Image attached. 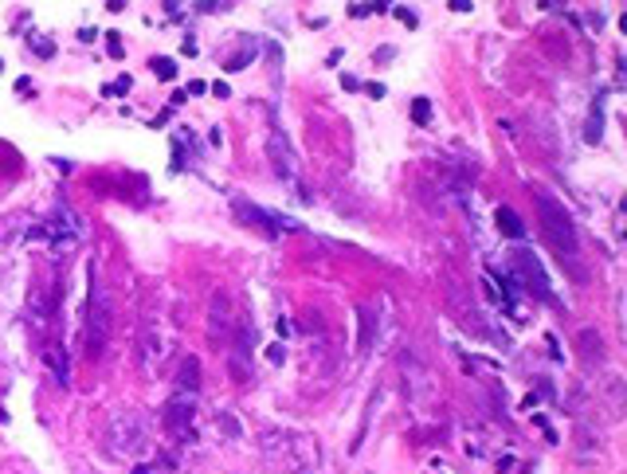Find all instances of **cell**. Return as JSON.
Masks as SVG:
<instances>
[{"label": "cell", "instance_id": "17", "mask_svg": "<svg viewBox=\"0 0 627 474\" xmlns=\"http://www.w3.org/2000/svg\"><path fill=\"white\" fill-rule=\"evenodd\" d=\"M150 67H153V75H157L161 82H173V79H177V63H173L169 55H157Z\"/></svg>", "mask_w": 627, "mask_h": 474}, {"label": "cell", "instance_id": "1", "mask_svg": "<svg viewBox=\"0 0 627 474\" xmlns=\"http://www.w3.org/2000/svg\"><path fill=\"white\" fill-rule=\"evenodd\" d=\"M533 204H538V220H541V231H545L549 247L561 255V263H568V267H572V275L584 278V271L577 267V255H580L577 224H572V216L565 212V204H561V200H553L545 188H538V192H533Z\"/></svg>", "mask_w": 627, "mask_h": 474}, {"label": "cell", "instance_id": "22", "mask_svg": "<svg viewBox=\"0 0 627 474\" xmlns=\"http://www.w3.org/2000/svg\"><path fill=\"white\" fill-rule=\"evenodd\" d=\"M600 138H604V126H600V114H592L588 129H584V141H600Z\"/></svg>", "mask_w": 627, "mask_h": 474}, {"label": "cell", "instance_id": "7", "mask_svg": "<svg viewBox=\"0 0 627 474\" xmlns=\"http://www.w3.org/2000/svg\"><path fill=\"white\" fill-rule=\"evenodd\" d=\"M192 415H196V396H173L169 404H165L161 424H165L169 435L185 439V435H192Z\"/></svg>", "mask_w": 627, "mask_h": 474}, {"label": "cell", "instance_id": "14", "mask_svg": "<svg viewBox=\"0 0 627 474\" xmlns=\"http://www.w3.org/2000/svg\"><path fill=\"white\" fill-rule=\"evenodd\" d=\"M357 317H361V341H357V349H361V353H368L373 337H377V314H373L368 306H361V310H357Z\"/></svg>", "mask_w": 627, "mask_h": 474}, {"label": "cell", "instance_id": "15", "mask_svg": "<svg viewBox=\"0 0 627 474\" xmlns=\"http://www.w3.org/2000/svg\"><path fill=\"white\" fill-rule=\"evenodd\" d=\"M228 329V298L216 294L212 298V333H224Z\"/></svg>", "mask_w": 627, "mask_h": 474}, {"label": "cell", "instance_id": "13", "mask_svg": "<svg viewBox=\"0 0 627 474\" xmlns=\"http://www.w3.org/2000/svg\"><path fill=\"white\" fill-rule=\"evenodd\" d=\"M494 224H498V231H502V236H510V239H521V236H526V224H521V216L514 212V208H506V204L494 212Z\"/></svg>", "mask_w": 627, "mask_h": 474}, {"label": "cell", "instance_id": "11", "mask_svg": "<svg viewBox=\"0 0 627 474\" xmlns=\"http://www.w3.org/2000/svg\"><path fill=\"white\" fill-rule=\"evenodd\" d=\"M404 388H408L412 400H424V396H431V373L419 365L416 357H404Z\"/></svg>", "mask_w": 627, "mask_h": 474}, {"label": "cell", "instance_id": "5", "mask_svg": "<svg viewBox=\"0 0 627 474\" xmlns=\"http://www.w3.org/2000/svg\"><path fill=\"white\" fill-rule=\"evenodd\" d=\"M510 271H514V278L521 282V290H529V294L541 298V302H557V298H553V287H549L545 267H541V259L533 255V251H526V247L510 251Z\"/></svg>", "mask_w": 627, "mask_h": 474}, {"label": "cell", "instance_id": "2", "mask_svg": "<svg viewBox=\"0 0 627 474\" xmlns=\"http://www.w3.org/2000/svg\"><path fill=\"white\" fill-rule=\"evenodd\" d=\"M259 451L267 463H275L287 474H310L318 466V443L302 431H263Z\"/></svg>", "mask_w": 627, "mask_h": 474}, {"label": "cell", "instance_id": "9", "mask_svg": "<svg viewBox=\"0 0 627 474\" xmlns=\"http://www.w3.org/2000/svg\"><path fill=\"white\" fill-rule=\"evenodd\" d=\"M161 357H165V337H161V329L153 326V322H145L141 345H138V365L145 368V373H153V365H157Z\"/></svg>", "mask_w": 627, "mask_h": 474}, {"label": "cell", "instance_id": "26", "mask_svg": "<svg viewBox=\"0 0 627 474\" xmlns=\"http://www.w3.org/2000/svg\"><path fill=\"white\" fill-rule=\"evenodd\" d=\"M396 16H400V20H404V24H408V28H412V24H416V12H408V8H396Z\"/></svg>", "mask_w": 627, "mask_h": 474}, {"label": "cell", "instance_id": "21", "mask_svg": "<svg viewBox=\"0 0 627 474\" xmlns=\"http://www.w3.org/2000/svg\"><path fill=\"white\" fill-rule=\"evenodd\" d=\"M251 55H255V43H247V48L239 51V55H231V59L224 63V67H228V71H243V67L251 63Z\"/></svg>", "mask_w": 627, "mask_h": 474}, {"label": "cell", "instance_id": "3", "mask_svg": "<svg viewBox=\"0 0 627 474\" xmlns=\"http://www.w3.org/2000/svg\"><path fill=\"white\" fill-rule=\"evenodd\" d=\"M102 439H106V451L114 454V459H134V454H141L145 443H150V424H145L141 412H114Z\"/></svg>", "mask_w": 627, "mask_h": 474}, {"label": "cell", "instance_id": "23", "mask_svg": "<svg viewBox=\"0 0 627 474\" xmlns=\"http://www.w3.org/2000/svg\"><path fill=\"white\" fill-rule=\"evenodd\" d=\"M106 51H110V59H122V51H126V48H122L118 31H110V36H106Z\"/></svg>", "mask_w": 627, "mask_h": 474}, {"label": "cell", "instance_id": "24", "mask_svg": "<svg viewBox=\"0 0 627 474\" xmlns=\"http://www.w3.org/2000/svg\"><path fill=\"white\" fill-rule=\"evenodd\" d=\"M126 90H130V75H122L118 82H110V87H106V94H126Z\"/></svg>", "mask_w": 627, "mask_h": 474}, {"label": "cell", "instance_id": "20", "mask_svg": "<svg viewBox=\"0 0 627 474\" xmlns=\"http://www.w3.org/2000/svg\"><path fill=\"white\" fill-rule=\"evenodd\" d=\"M412 118H416V126H428V122H431V102L428 99H416V102H412Z\"/></svg>", "mask_w": 627, "mask_h": 474}, {"label": "cell", "instance_id": "8", "mask_svg": "<svg viewBox=\"0 0 627 474\" xmlns=\"http://www.w3.org/2000/svg\"><path fill=\"white\" fill-rule=\"evenodd\" d=\"M267 157H271V165H275V173H279L282 180L298 177V157H294V149H290V141L282 138V134H271L267 138Z\"/></svg>", "mask_w": 627, "mask_h": 474}, {"label": "cell", "instance_id": "27", "mask_svg": "<svg viewBox=\"0 0 627 474\" xmlns=\"http://www.w3.org/2000/svg\"><path fill=\"white\" fill-rule=\"evenodd\" d=\"M365 90H368V94H373V99H384V87H380V82H368Z\"/></svg>", "mask_w": 627, "mask_h": 474}, {"label": "cell", "instance_id": "25", "mask_svg": "<svg viewBox=\"0 0 627 474\" xmlns=\"http://www.w3.org/2000/svg\"><path fill=\"white\" fill-rule=\"evenodd\" d=\"M212 94H216V99H228L231 90H228V82H212Z\"/></svg>", "mask_w": 627, "mask_h": 474}, {"label": "cell", "instance_id": "6", "mask_svg": "<svg viewBox=\"0 0 627 474\" xmlns=\"http://www.w3.org/2000/svg\"><path fill=\"white\" fill-rule=\"evenodd\" d=\"M236 212H239V220H243V224L259 227L267 239L282 236V231H298V224H294V220H282V216H275V212H263L259 204H247L243 196H236Z\"/></svg>", "mask_w": 627, "mask_h": 474}, {"label": "cell", "instance_id": "4", "mask_svg": "<svg viewBox=\"0 0 627 474\" xmlns=\"http://www.w3.org/2000/svg\"><path fill=\"white\" fill-rule=\"evenodd\" d=\"M110 326H114V306H110V294L102 287L94 271H90V302H87V353L102 357L110 341Z\"/></svg>", "mask_w": 627, "mask_h": 474}, {"label": "cell", "instance_id": "28", "mask_svg": "<svg viewBox=\"0 0 627 474\" xmlns=\"http://www.w3.org/2000/svg\"><path fill=\"white\" fill-rule=\"evenodd\" d=\"M322 474H338V471H322Z\"/></svg>", "mask_w": 627, "mask_h": 474}, {"label": "cell", "instance_id": "16", "mask_svg": "<svg viewBox=\"0 0 627 474\" xmlns=\"http://www.w3.org/2000/svg\"><path fill=\"white\" fill-rule=\"evenodd\" d=\"M43 361L51 365V373H55V380L59 385H67V376H71V368H67V357H59V349H43Z\"/></svg>", "mask_w": 627, "mask_h": 474}, {"label": "cell", "instance_id": "29", "mask_svg": "<svg viewBox=\"0 0 627 474\" xmlns=\"http://www.w3.org/2000/svg\"><path fill=\"white\" fill-rule=\"evenodd\" d=\"M0 71H4V63H0Z\"/></svg>", "mask_w": 627, "mask_h": 474}, {"label": "cell", "instance_id": "10", "mask_svg": "<svg viewBox=\"0 0 627 474\" xmlns=\"http://www.w3.org/2000/svg\"><path fill=\"white\" fill-rule=\"evenodd\" d=\"M577 353H580V361H584L588 368H600L607 361L604 337H600L596 329H580V333H577Z\"/></svg>", "mask_w": 627, "mask_h": 474}, {"label": "cell", "instance_id": "12", "mask_svg": "<svg viewBox=\"0 0 627 474\" xmlns=\"http://www.w3.org/2000/svg\"><path fill=\"white\" fill-rule=\"evenodd\" d=\"M196 392H200V361L185 357L177 368V396H196Z\"/></svg>", "mask_w": 627, "mask_h": 474}, {"label": "cell", "instance_id": "18", "mask_svg": "<svg viewBox=\"0 0 627 474\" xmlns=\"http://www.w3.org/2000/svg\"><path fill=\"white\" fill-rule=\"evenodd\" d=\"M216 427L228 435V439H239V435H243V427H239V419L231 412H216Z\"/></svg>", "mask_w": 627, "mask_h": 474}, {"label": "cell", "instance_id": "19", "mask_svg": "<svg viewBox=\"0 0 627 474\" xmlns=\"http://www.w3.org/2000/svg\"><path fill=\"white\" fill-rule=\"evenodd\" d=\"M28 48L36 51L40 59H51V55H55V43H51L48 36H28Z\"/></svg>", "mask_w": 627, "mask_h": 474}]
</instances>
